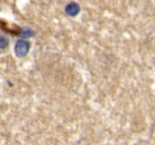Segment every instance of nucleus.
<instances>
[{"label": "nucleus", "instance_id": "obj_1", "mask_svg": "<svg viewBox=\"0 0 155 145\" xmlns=\"http://www.w3.org/2000/svg\"><path fill=\"white\" fill-rule=\"evenodd\" d=\"M30 49V43L24 39H20L15 45V54L18 57H23L27 54Z\"/></svg>", "mask_w": 155, "mask_h": 145}, {"label": "nucleus", "instance_id": "obj_2", "mask_svg": "<svg viewBox=\"0 0 155 145\" xmlns=\"http://www.w3.org/2000/svg\"><path fill=\"white\" fill-rule=\"evenodd\" d=\"M80 7L77 3L71 2L67 5L65 7V12L68 15L71 17H75L80 13Z\"/></svg>", "mask_w": 155, "mask_h": 145}, {"label": "nucleus", "instance_id": "obj_3", "mask_svg": "<svg viewBox=\"0 0 155 145\" xmlns=\"http://www.w3.org/2000/svg\"><path fill=\"white\" fill-rule=\"evenodd\" d=\"M34 34H35L34 32H33L31 29H28V28L24 29L23 30H21V33H20V35L24 38L32 37Z\"/></svg>", "mask_w": 155, "mask_h": 145}, {"label": "nucleus", "instance_id": "obj_4", "mask_svg": "<svg viewBox=\"0 0 155 145\" xmlns=\"http://www.w3.org/2000/svg\"><path fill=\"white\" fill-rule=\"evenodd\" d=\"M9 41L5 36L0 35V48H5L8 46Z\"/></svg>", "mask_w": 155, "mask_h": 145}]
</instances>
